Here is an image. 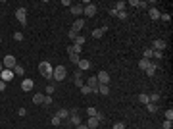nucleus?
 <instances>
[{
	"instance_id": "f257e3e1",
	"label": "nucleus",
	"mask_w": 173,
	"mask_h": 129,
	"mask_svg": "<svg viewBox=\"0 0 173 129\" xmlns=\"http://www.w3.org/2000/svg\"><path fill=\"white\" fill-rule=\"evenodd\" d=\"M52 71H54V68H52L50 62H40L38 64V73L44 79H52Z\"/></svg>"
},
{
	"instance_id": "f03ea898",
	"label": "nucleus",
	"mask_w": 173,
	"mask_h": 129,
	"mask_svg": "<svg viewBox=\"0 0 173 129\" xmlns=\"http://www.w3.org/2000/svg\"><path fill=\"white\" fill-rule=\"evenodd\" d=\"M67 77V70H65L64 66H56L54 68V71H52V81H64V79Z\"/></svg>"
},
{
	"instance_id": "7ed1b4c3",
	"label": "nucleus",
	"mask_w": 173,
	"mask_h": 129,
	"mask_svg": "<svg viewBox=\"0 0 173 129\" xmlns=\"http://www.w3.org/2000/svg\"><path fill=\"white\" fill-rule=\"evenodd\" d=\"M15 20H18L19 25H27V8H18L15 10Z\"/></svg>"
},
{
	"instance_id": "20e7f679",
	"label": "nucleus",
	"mask_w": 173,
	"mask_h": 129,
	"mask_svg": "<svg viewBox=\"0 0 173 129\" xmlns=\"http://www.w3.org/2000/svg\"><path fill=\"white\" fill-rule=\"evenodd\" d=\"M65 122L71 123V125H79V123H81V118H79V112H77V108H75V110H69V118H67Z\"/></svg>"
},
{
	"instance_id": "39448f33",
	"label": "nucleus",
	"mask_w": 173,
	"mask_h": 129,
	"mask_svg": "<svg viewBox=\"0 0 173 129\" xmlns=\"http://www.w3.org/2000/svg\"><path fill=\"white\" fill-rule=\"evenodd\" d=\"M85 85H89V87H90V91H92L94 95H98V85H100V83H98V79H96V75H92V77H89V79H87V83H85Z\"/></svg>"
},
{
	"instance_id": "423d86ee",
	"label": "nucleus",
	"mask_w": 173,
	"mask_h": 129,
	"mask_svg": "<svg viewBox=\"0 0 173 129\" xmlns=\"http://www.w3.org/2000/svg\"><path fill=\"white\" fill-rule=\"evenodd\" d=\"M2 66H4L6 70H13V68H15V58H13L12 54H8L6 58H4V62H2Z\"/></svg>"
},
{
	"instance_id": "0eeeda50",
	"label": "nucleus",
	"mask_w": 173,
	"mask_h": 129,
	"mask_svg": "<svg viewBox=\"0 0 173 129\" xmlns=\"http://www.w3.org/2000/svg\"><path fill=\"white\" fill-rule=\"evenodd\" d=\"M96 79H98V83H100V85H108L110 83V73H108V71H98Z\"/></svg>"
},
{
	"instance_id": "6e6552de",
	"label": "nucleus",
	"mask_w": 173,
	"mask_h": 129,
	"mask_svg": "<svg viewBox=\"0 0 173 129\" xmlns=\"http://www.w3.org/2000/svg\"><path fill=\"white\" fill-rule=\"evenodd\" d=\"M83 14L85 16H89V18H92V16L96 14V6L92 4V2H89L87 6H83Z\"/></svg>"
},
{
	"instance_id": "1a4fd4ad",
	"label": "nucleus",
	"mask_w": 173,
	"mask_h": 129,
	"mask_svg": "<svg viewBox=\"0 0 173 129\" xmlns=\"http://www.w3.org/2000/svg\"><path fill=\"white\" fill-rule=\"evenodd\" d=\"M0 79H2V81H12L13 79V71L12 70H6V68H4V70H2V73H0Z\"/></svg>"
},
{
	"instance_id": "9d476101",
	"label": "nucleus",
	"mask_w": 173,
	"mask_h": 129,
	"mask_svg": "<svg viewBox=\"0 0 173 129\" xmlns=\"http://www.w3.org/2000/svg\"><path fill=\"white\" fill-rule=\"evenodd\" d=\"M35 87V83H33V79H23L21 81V91H25V93H29V91Z\"/></svg>"
},
{
	"instance_id": "9b49d317",
	"label": "nucleus",
	"mask_w": 173,
	"mask_h": 129,
	"mask_svg": "<svg viewBox=\"0 0 173 129\" xmlns=\"http://www.w3.org/2000/svg\"><path fill=\"white\" fill-rule=\"evenodd\" d=\"M152 50H158V52L166 50V41H162V39H156V41H154V48H152Z\"/></svg>"
},
{
	"instance_id": "f8f14e48",
	"label": "nucleus",
	"mask_w": 173,
	"mask_h": 129,
	"mask_svg": "<svg viewBox=\"0 0 173 129\" xmlns=\"http://www.w3.org/2000/svg\"><path fill=\"white\" fill-rule=\"evenodd\" d=\"M106 31H108V27H98V29H94V31H92V35H90V37H92V39H100Z\"/></svg>"
},
{
	"instance_id": "ddd939ff",
	"label": "nucleus",
	"mask_w": 173,
	"mask_h": 129,
	"mask_svg": "<svg viewBox=\"0 0 173 129\" xmlns=\"http://www.w3.org/2000/svg\"><path fill=\"white\" fill-rule=\"evenodd\" d=\"M129 4H131V6H135V8H139V10H142V8H148V2H144V0H141V2H139V0H131Z\"/></svg>"
},
{
	"instance_id": "4468645a",
	"label": "nucleus",
	"mask_w": 173,
	"mask_h": 129,
	"mask_svg": "<svg viewBox=\"0 0 173 129\" xmlns=\"http://www.w3.org/2000/svg\"><path fill=\"white\" fill-rule=\"evenodd\" d=\"M85 27V21L83 20H77V21H73V27H71V31H75V33H79L81 29Z\"/></svg>"
},
{
	"instance_id": "2eb2a0df",
	"label": "nucleus",
	"mask_w": 173,
	"mask_h": 129,
	"mask_svg": "<svg viewBox=\"0 0 173 129\" xmlns=\"http://www.w3.org/2000/svg\"><path fill=\"white\" fill-rule=\"evenodd\" d=\"M77 68H79V71H87L90 68V62H89V60H79Z\"/></svg>"
},
{
	"instance_id": "dca6fc26",
	"label": "nucleus",
	"mask_w": 173,
	"mask_h": 129,
	"mask_svg": "<svg viewBox=\"0 0 173 129\" xmlns=\"http://www.w3.org/2000/svg\"><path fill=\"white\" fill-rule=\"evenodd\" d=\"M69 12L73 14V16H81V14H83V6H81V4H73V6L69 8Z\"/></svg>"
},
{
	"instance_id": "f3484780",
	"label": "nucleus",
	"mask_w": 173,
	"mask_h": 129,
	"mask_svg": "<svg viewBox=\"0 0 173 129\" xmlns=\"http://www.w3.org/2000/svg\"><path fill=\"white\" fill-rule=\"evenodd\" d=\"M150 64H152V60H146V58L139 60V68H141L142 71H146V68H150Z\"/></svg>"
},
{
	"instance_id": "a211bd4d",
	"label": "nucleus",
	"mask_w": 173,
	"mask_h": 129,
	"mask_svg": "<svg viewBox=\"0 0 173 129\" xmlns=\"http://www.w3.org/2000/svg\"><path fill=\"white\" fill-rule=\"evenodd\" d=\"M148 14H150V18H152L154 21H156V20H160V10H158L156 6L150 8V10H148Z\"/></svg>"
},
{
	"instance_id": "6ab92c4d",
	"label": "nucleus",
	"mask_w": 173,
	"mask_h": 129,
	"mask_svg": "<svg viewBox=\"0 0 173 129\" xmlns=\"http://www.w3.org/2000/svg\"><path fill=\"white\" fill-rule=\"evenodd\" d=\"M156 70H158V66L152 62V64H150V68H146V71H144V73H146L148 77H154V75H156Z\"/></svg>"
},
{
	"instance_id": "aec40b11",
	"label": "nucleus",
	"mask_w": 173,
	"mask_h": 129,
	"mask_svg": "<svg viewBox=\"0 0 173 129\" xmlns=\"http://www.w3.org/2000/svg\"><path fill=\"white\" fill-rule=\"evenodd\" d=\"M56 116L60 118L62 122H64V120H67V118H69V110H64V108H62V110H58V112H56Z\"/></svg>"
},
{
	"instance_id": "412c9836",
	"label": "nucleus",
	"mask_w": 173,
	"mask_h": 129,
	"mask_svg": "<svg viewBox=\"0 0 173 129\" xmlns=\"http://www.w3.org/2000/svg\"><path fill=\"white\" fill-rule=\"evenodd\" d=\"M100 125V122L96 120V118H89V122H87V127L89 129H94V127H98Z\"/></svg>"
},
{
	"instance_id": "4be33fe9",
	"label": "nucleus",
	"mask_w": 173,
	"mask_h": 129,
	"mask_svg": "<svg viewBox=\"0 0 173 129\" xmlns=\"http://www.w3.org/2000/svg\"><path fill=\"white\" fill-rule=\"evenodd\" d=\"M98 95H110V85H98Z\"/></svg>"
},
{
	"instance_id": "5701e85b",
	"label": "nucleus",
	"mask_w": 173,
	"mask_h": 129,
	"mask_svg": "<svg viewBox=\"0 0 173 129\" xmlns=\"http://www.w3.org/2000/svg\"><path fill=\"white\" fill-rule=\"evenodd\" d=\"M33 102L35 104H42L44 102V95H42V93H37V95L33 97Z\"/></svg>"
},
{
	"instance_id": "b1692460",
	"label": "nucleus",
	"mask_w": 173,
	"mask_h": 129,
	"mask_svg": "<svg viewBox=\"0 0 173 129\" xmlns=\"http://www.w3.org/2000/svg\"><path fill=\"white\" fill-rule=\"evenodd\" d=\"M125 4H127V2L119 0V2H117V4L114 6V10H115V12H125Z\"/></svg>"
},
{
	"instance_id": "393cba45",
	"label": "nucleus",
	"mask_w": 173,
	"mask_h": 129,
	"mask_svg": "<svg viewBox=\"0 0 173 129\" xmlns=\"http://www.w3.org/2000/svg\"><path fill=\"white\" fill-rule=\"evenodd\" d=\"M139 102H141V104H148V102H150V98H148V95L141 93V95H139Z\"/></svg>"
},
{
	"instance_id": "a878e982",
	"label": "nucleus",
	"mask_w": 173,
	"mask_h": 129,
	"mask_svg": "<svg viewBox=\"0 0 173 129\" xmlns=\"http://www.w3.org/2000/svg\"><path fill=\"white\" fill-rule=\"evenodd\" d=\"M148 98H150V102L156 104L158 100H160V93H152V95H148Z\"/></svg>"
},
{
	"instance_id": "bb28decb",
	"label": "nucleus",
	"mask_w": 173,
	"mask_h": 129,
	"mask_svg": "<svg viewBox=\"0 0 173 129\" xmlns=\"http://www.w3.org/2000/svg\"><path fill=\"white\" fill-rule=\"evenodd\" d=\"M79 60H81V56H79V54H69V62L71 64H79Z\"/></svg>"
},
{
	"instance_id": "cd10ccee",
	"label": "nucleus",
	"mask_w": 173,
	"mask_h": 129,
	"mask_svg": "<svg viewBox=\"0 0 173 129\" xmlns=\"http://www.w3.org/2000/svg\"><path fill=\"white\" fill-rule=\"evenodd\" d=\"M142 58H146V60L152 58V48H144L142 50Z\"/></svg>"
},
{
	"instance_id": "c85d7f7f",
	"label": "nucleus",
	"mask_w": 173,
	"mask_h": 129,
	"mask_svg": "<svg viewBox=\"0 0 173 129\" xmlns=\"http://www.w3.org/2000/svg\"><path fill=\"white\" fill-rule=\"evenodd\" d=\"M50 123H52V125H54V127H58V125L62 123V120H60V118H58L56 114H54V116H52V120H50Z\"/></svg>"
},
{
	"instance_id": "c756f323",
	"label": "nucleus",
	"mask_w": 173,
	"mask_h": 129,
	"mask_svg": "<svg viewBox=\"0 0 173 129\" xmlns=\"http://www.w3.org/2000/svg\"><path fill=\"white\" fill-rule=\"evenodd\" d=\"M96 112H98V110H96L94 106H89V108H87V114H89V118H94Z\"/></svg>"
},
{
	"instance_id": "7c9ffc66",
	"label": "nucleus",
	"mask_w": 173,
	"mask_h": 129,
	"mask_svg": "<svg viewBox=\"0 0 173 129\" xmlns=\"http://www.w3.org/2000/svg\"><path fill=\"white\" fill-rule=\"evenodd\" d=\"M12 71H15V75H23V73H25V70H23L21 66H18V64H15V68H13Z\"/></svg>"
},
{
	"instance_id": "2f4dec72",
	"label": "nucleus",
	"mask_w": 173,
	"mask_h": 129,
	"mask_svg": "<svg viewBox=\"0 0 173 129\" xmlns=\"http://www.w3.org/2000/svg\"><path fill=\"white\" fill-rule=\"evenodd\" d=\"M90 93H92V91H90L89 85H83V87H81V95H85V97H87V95H90Z\"/></svg>"
},
{
	"instance_id": "473e14b6",
	"label": "nucleus",
	"mask_w": 173,
	"mask_h": 129,
	"mask_svg": "<svg viewBox=\"0 0 173 129\" xmlns=\"http://www.w3.org/2000/svg\"><path fill=\"white\" fill-rule=\"evenodd\" d=\"M146 110H148V112H150V114H156V110H158V108H156V104L148 102V104H146Z\"/></svg>"
},
{
	"instance_id": "72a5a7b5",
	"label": "nucleus",
	"mask_w": 173,
	"mask_h": 129,
	"mask_svg": "<svg viewBox=\"0 0 173 129\" xmlns=\"http://www.w3.org/2000/svg\"><path fill=\"white\" fill-rule=\"evenodd\" d=\"M54 91H56V85H54V83H50V85H48V87H46V95L50 97V95H52V93H54Z\"/></svg>"
},
{
	"instance_id": "f704fd0d",
	"label": "nucleus",
	"mask_w": 173,
	"mask_h": 129,
	"mask_svg": "<svg viewBox=\"0 0 173 129\" xmlns=\"http://www.w3.org/2000/svg\"><path fill=\"white\" fill-rule=\"evenodd\" d=\"M73 45L83 46V45H85V37H79V35H77V39H75V43H73Z\"/></svg>"
},
{
	"instance_id": "c9c22d12",
	"label": "nucleus",
	"mask_w": 173,
	"mask_h": 129,
	"mask_svg": "<svg viewBox=\"0 0 173 129\" xmlns=\"http://www.w3.org/2000/svg\"><path fill=\"white\" fill-rule=\"evenodd\" d=\"M166 120L167 122H173V110H167L166 112Z\"/></svg>"
},
{
	"instance_id": "e433bc0d",
	"label": "nucleus",
	"mask_w": 173,
	"mask_h": 129,
	"mask_svg": "<svg viewBox=\"0 0 173 129\" xmlns=\"http://www.w3.org/2000/svg\"><path fill=\"white\" fill-rule=\"evenodd\" d=\"M13 39H15V41H23V33L15 31V33H13Z\"/></svg>"
},
{
	"instance_id": "4c0bfd02",
	"label": "nucleus",
	"mask_w": 173,
	"mask_h": 129,
	"mask_svg": "<svg viewBox=\"0 0 173 129\" xmlns=\"http://www.w3.org/2000/svg\"><path fill=\"white\" fill-rule=\"evenodd\" d=\"M18 116H19V118H25V116H27V110H25V108H19V110H18Z\"/></svg>"
},
{
	"instance_id": "58836bf2",
	"label": "nucleus",
	"mask_w": 173,
	"mask_h": 129,
	"mask_svg": "<svg viewBox=\"0 0 173 129\" xmlns=\"http://www.w3.org/2000/svg\"><path fill=\"white\" fill-rule=\"evenodd\" d=\"M83 79H81V77H75V87H79V89H81V87H83Z\"/></svg>"
},
{
	"instance_id": "ea45409f",
	"label": "nucleus",
	"mask_w": 173,
	"mask_h": 129,
	"mask_svg": "<svg viewBox=\"0 0 173 129\" xmlns=\"http://www.w3.org/2000/svg\"><path fill=\"white\" fill-rule=\"evenodd\" d=\"M162 127H164V129H171V127H173V123H171V122H167V120H166V122L162 123Z\"/></svg>"
},
{
	"instance_id": "a19ab883",
	"label": "nucleus",
	"mask_w": 173,
	"mask_h": 129,
	"mask_svg": "<svg viewBox=\"0 0 173 129\" xmlns=\"http://www.w3.org/2000/svg\"><path fill=\"white\" fill-rule=\"evenodd\" d=\"M160 20H164V21H169V20H171V16H169V14H160Z\"/></svg>"
},
{
	"instance_id": "79ce46f5",
	"label": "nucleus",
	"mask_w": 173,
	"mask_h": 129,
	"mask_svg": "<svg viewBox=\"0 0 173 129\" xmlns=\"http://www.w3.org/2000/svg\"><path fill=\"white\" fill-rule=\"evenodd\" d=\"M152 56H154L156 60H160L162 56H164V54H162V52H158V50H152Z\"/></svg>"
},
{
	"instance_id": "37998d69",
	"label": "nucleus",
	"mask_w": 173,
	"mask_h": 129,
	"mask_svg": "<svg viewBox=\"0 0 173 129\" xmlns=\"http://www.w3.org/2000/svg\"><path fill=\"white\" fill-rule=\"evenodd\" d=\"M114 129H125V123H121V122L114 123Z\"/></svg>"
},
{
	"instance_id": "c03bdc74",
	"label": "nucleus",
	"mask_w": 173,
	"mask_h": 129,
	"mask_svg": "<svg viewBox=\"0 0 173 129\" xmlns=\"http://www.w3.org/2000/svg\"><path fill=\"white\" fill-rule=\"evenodd\" d=\"M67 37H69L71 41H75V39H77V33H75V31H69V33H67Z\"/></svg>"
},
{
	"instance_id": "a18cd8bd",
	"label": "nucleus",
	"mask_w": 173,
	"mask_h": 129,
	"mask_svg": "<svg viewBox=\"0 0 173 129\" xmlns=\"http://www.w3.org/2000/svg\"><path fill=\"white\" fill-rule=\"evenodd\" d=\"M4 91H6V81L0 79V93H4Z\"/></svg>"
},
{
	"instance_id": "49530a36",
	"label": "nucleus",
	"mask_w": 173,
	"mask_h": 129,
	"mask_svg": "<svg viewBox=\"0 0 173 129\" xmlns=\"http://www.w3.org/2000/svg\"><path fill=\"white\" fill-rule=\"evenodd\" d=\"M42 104H44V106H50V104H52V98L50 97H44V102H42Z\"/></svg>"
},
{
	"instance_id": "de8ad7c7",
	"label": "nucleus",
	"mask_w": 173,
	"mask_h": 129,
	"mask_svg": "<svg viewBox=\"0 0 173 129\" xmlns=\"http://www.w3.org/2000/svg\"><path fill=\"white\" fill-rule=\"evenodd\" d=\"M117 18H119V20H125V18H127V12H117Z\"/></svg>"
},
{
	"instance_id": "09e8293b",
	"label": "nucleus",
	"mask_w": 173,
	"mask_h": 129,
	"mask_svg": "<svg viewBox=\"0 0 173 129\" xmlns=\"http://www.w3.org/2000/svg\"><path fill=\"white\" fill-rule=\"evenodd\" d=\"M62 6H69L71 8V0H62Z\"/></svg>"
},
{
	"instance_id": "8fccbe9b",
	"label": "nucleus",
	"mask_w": 173,
	"mask_h": 129,
	"mask_svg": "<svg viewBox=\"0 0 173 129\" xmlns=\"http://www.w3.org/2000/svg\"><path fill=\"white\" fill-rule=\"evenodd\" d=\"M77 129H89V127H87V123H79V125H77Z\"/></svg>"
},
{
	"instance_id": "3c124183",
	"label": "nucleus",
	"mask_w": 173,
	"mask_h": 129,
	"mask_svg": "<svg viewBox=\"0 0 173 129\" xmlns=\"http://www.w3.org/2000/svg\"><path fill=\"white\" fill-rule=\"evenodd\" d=\"M2 70H4V66H2V64H0V73H2Z\"/></svg>"
}]
</instances>
